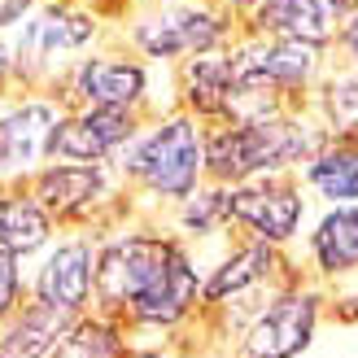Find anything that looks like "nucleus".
Here are the masks:
<instances>
[{
    "mask_svg": "<svg viewBox=\"0 0 358 358\" xmlns=\"http://www.w3.org/2000/svg\"><path fill=\"white\" fill-rule=\"evenodd\" d=\"M201 249L157 214H131L101 231L96 310L122 319L131 336H184L201 319Z\"/></svg>",
    "mask_w": 358,
    "mask_h": 358,
    "instance_id": "1",
    "label": "nucleus"
},
{
    "mask_svg": "<svg viewBox=\"0 0 358 358\" xmlns=\"http://www.w3.org/2000/svg\"><path fill=\"white\" fill-rule=\"evenodd\" d=\"M206 136L210 122L188 114L184 105L145 118V127L131 136V145L114 157V171L131 188L140 214L162 219L175 201H184L188 192H196L210 179Z\"/></svg>",
    "mask_w": 358,
    "mask_h": 358,
    "instance_id": "2",
    "label": "nucleus"
},
{
    "mask_svg": "<svg viewBox=\"0 0 358 358\" xmlns=\"http://www.w3.org/2000/svg\"><path fill=\"white\" fill-rule=\"evenodd\" d=\"M332 140L306 110H284L249 122H214L206 136V166L219 184H245L258 175H297Z\"/></svg>",
    "mask_w": 358,
    "mask_h": 358,
    "instance_id": "3",
    "label": "nucleus"
},
{
    "mask_svg": "<svg viewBox=\"0 0 358 358\" xmlns=\"http://www.w3.org/2000/svg\"><path fill=\"white\" fill-rule=\"evenodd\" d=\"M245 22L219 0H131L114 40L153 66H179L241 40Z\"/></svg>",
    "mask_w": 358,
    "mask_h": 358,
    "instance_id": "4",
    "label": "nucleus"
},
{
    "mask_svg": "<svg viewBox=\"0 0 358 358\" xmlns=\"http://www.w3.org/2000/svg\"><path fill=\"white\" fill-rule=\"evenodd\" d=\"M105 40H114V27L92 5H79V0H44L13 31L17 87H44V92H52L66 79V70Z\"/></svg>",
    "mask_w": 358,
    "mask_h": 358,
    "instance_id": "5",
    "label": "nucleus"
},
{
    "mask_svg": "<svg viewBox=\"0 0 358 358\" xmlns=\"http://www.w3.org/2000/svg\"><path fill=\"white\" fill-rule=\"evenodd\" d=\"M171 66H153L140 52H131L122 40H105L92 52L66 70V79L52 87L66 110H83V105H110V110H136V114H162L175 110V101L157 96V79Z\"/></svg>",
    "mask_w": 358,
    "mask_h": 358,
    "instance_id": "6",
    "label": "nucleus"
},
{
    "mask_svg": "<svg viewBox=\"0 0 358 358\" xmlns=\"http://www.w3.org/2000/svg\"><path fill=\"white\" fill-rule=\"evenodd\" d=\"M319 319H324V293L315 284L284 280L227 336V354L231 358H301L315 345Z\"/></svg>",
    "mask_w": 358,
    "mask_h": 358,
    "instance_id": "7",
    "label": "nucleus"
},
{
    "mask_svg": "<svg viewBox=\"0 0 358 358\" xmlns=\"http://www.w3.org/2000/svg\"><path fill=\"white\" fill-rule=\"evenodd\" d=\"M96 262H101V231L62 227L44 254L27 262L31 297L62 306L70 315L96 310Z\"/></svg>",
    "mask_w": 358,
    "mask_h": 358,
    "instance_id": "8",
    "label": "nucleus"
},
{
    "mask_svg": "<svg viewBox=\"0 0 358 358\" xmlns=\"http://www.w3.org/2000/svg\"><path fill=\"white\" fill-rule=\"evenodd\" d=\"M66 105L44 87H17L0 96V184H27L44 162H52V136Z\"/></svg>",
    "mask_w": 358,
    "mask_h": 358,
    "instance_id": "9",
    "label": "nucleus"
},
{
    "mask_svg": "<svg viewBox=\"0 0 358 358\" xmlns=\"http://www.w3.org/2000/svg\"><path fill=\"white\" fill-rule=\"evenodd\" d=\"M310 214L301 175H258L245 184H231V227L254 241H271L289 249L301 236V223Z\"/></svg>",
    "mask_w": 358,
    "mask_h": 358,
    "instance_id": "10",
    "label": "nucleus"
},
{
    "mask_svg": "<svg viewBox=\"0 0 358 358\" xmlns=\"http://www.w3.org/2000/svg\"><path fill=\"white\" fill-rule=\"evenodd\" d=\"M289 271L284 249L271 241H254L245 236L241 245H223L219 258L206 262V284H201V310H219L227 301H236L245 293L271 289L280 275Z\"/></svg>",
    "mask_w": 358,
    "mask_h": 358,
    "instance_id": "11",
    "label": "nucleus"
},
{
    "mask_svg": "<svg viewBox=\"0 0 358 358\" xmlns=\"http://www.w3.org/2000/svg\"><path fill=\"white\" fill-rule=\"evenodd\" d=\"M140 127H145V114H136V110H110V105L66 110L57 136H52V157H66V162H114Z\"/></svg>",
    "mask_w": 358,
    "mask_h": 358,
    "instance_id": "12",
    "label": "nucleus"
},
{
    "mask_svg": "<svg viewBox=\"0 0 358 358\" xmlns=\"http://www.w3.org/2000/svg\"><path fill=\"white\" fill-rule=\"evenodd\" d=\"M236 62H231V44L219 52H201L175 66V101L201 122H227L236 110Z\"/></svg>",
    "mask_w": 358,
    "mask_h": 358,
    "instance_id": "13",
    "label": "nucleus"
},
{
    "mask_svg": "<svg viewBox=\"0 0 358 358\" xmlns=\"http://www.w3.org/2000/svg\"><path fill=\"white\" fill-rule=\"evenodd\" d=\"M241 22H245V31H258V35H293V40L332 48L345 13L336 9V0H262Z\"/></svg>",
    "mask_w": 358,
    "mask_h": 358,
    "instance_id": "14",
    "label": "nucleus"
},
{
    "mask_svg": "<svg viewBox=\"0 0 358 358\" xmlns=\"http://www.w3.org/2000/svg\"><path fill=\"white\" fill-rule=\"evenodd\" d=\"M306 258L319 280L358 275V201L324 206V214L306 231Z\"/></svg>",
    "mask_w": 358,
    "mask_h": 358,
    "instance_id": "15",
    "label": "nucleus"
},
{
    "mask_svg": "<svg viewBox=\"0 0 358 358\" xmlns=\"http://www.w3.org/2000/svg\"><path fill=\"white\" fill-rule=\"evenodd\" d=\"M79 315L48 306L40 297H27L13 315L0 319V358H52L57 341Z\"/></svg>",
    "mask_w": 358,
    "mask_h": 358,
    "instance_id": "16",
    "label": "nucleus"
},
{
    "mask_svg": "<svg viewBox=\"0 0 358 358\" xmlns=\"http://www.w3.org/2000/svg\"><path fill=\"white\" fill-rule=\"evenodd\" d=\"M57 219L35 201L27 184H0V249L31 262L57 236Z\"/></svg>",
    "mask_w": 358,
    "mask_h": 358,
    "instance_id": "17",
    "label": "nucleus"
},
{
    "mask_svg": "<svg viewBox=\"0 0 358 358\" xmlns=\"http://www.w3.org/2000/svg\"><path fill=\"white\" fill-rule=\"evenodd\" d=\"M162 219L184 241H192L196 249H206L210 241H227V231H236L231 227V184L206 179L196 192H188L184 201H175Z\"/></svg>",
    "mask_w": 358,
    "mask_h": 358,
    "instance_id": "18",
    "label": "nucleus"
},
{
    "mask_svg": "<svg viewBox=\"0 0 358 358\" xmlns=\"http://www.w3.org/2000/svg\"><path fill=\"white\" fill-rule=\"evenodd\" d=\"M297 175L324 206L358 201V136H332Z\"/></svg>",
    "mask_w": 358,
    "mask_h": 358,
    "instance_id": "19",
    "label": "nucleus"
},
{
    "mask_svg": "<svg viewBox=\"0 0 358 358\" xmlns=\"http://www.w3.org/2000/svg\"><path fill=\"white\" fill-rule=\"evenodd\" d=\"M131 328L122 319L105 315V310H87L66 328V336L57 341L52 358H122L131 350Z\"/></svg>",
    "mask_w": 358,
    "mask_h": 358,
    "instance_id": "20",
    "label": "nucleus"
},
{
    "mask_svg": "<svg viewBox=\"0 0 358 358\" xmlns=\"http://www.w3.org/2000/svg\"><path fill=\"white\" fill-rule=\"evenodd\" d=\"M31 297V284H27V262L9 254V249H0V319L13 315L22 301Z\"/></svg>",
    "mask_w": 358,
    "mask_h": 358,
    "instance_id": "21",
    "label": "nucleus"
},
{
    "mask_svg": "<svg viewBox=\"0 0 358 358\" xmlns=\"http://www.w3.org/2000/svg\"><path fill=\"white\" fill-rule=\"evenodd\" d=\"M332 66H354L358 70V9L341 22V31H336V40H332Z\"/></svg>",
    "mask_w": 358,
    "mask_h": 358,
    "instance_id": "22",
    "label": "nucleus"
},
{
    "mask_svg": "<svg viewBox=\"0 0 358 358\" xmlns=\"http://www.w3.org/2000/svg\"><path fill=\"white\" fill-rule=\"evenodd\" d=\"M122 358H184V354H179V345L171 336H136Z\"/></svg>",
    "mask_w": 358,
    "mask_h": 358,
    "instance_id": "23",
    "label": "nucleus"
},
{
    "mask_svg": "<svg viewBox=\"0 0 358 358\" xmlns=\"http://www.w3.org/2000/svg\"><path fill=\"white\" fill-rule=\"evenodd\" d=\"M44 0H0V35H13Z\"/></svg>",
    "mask_w": 358,
    "mask_h": 358,
    "instance_id": "24",
    "label": "nucleus"
},
{
    "mask_svg": "<svg viewBox=\"0 0 358 358\" xmlns=\"http://www.w3.org/2000/svg\"><path fill=\"white\" fill-rule=\"evenodd\" d=\"M17 92V52H13V35H0V96Z\"/></svg>",
    "mask_w": 358,
    "mask_h": 358,
    "instance_id": "25",
    "label": "nucleus"
},
{
    "mask_svg": "<svg viewBox=\"0 0 358 358\" xmlns=\"http://www.w3.org/2000/svg\"><path fill=\"white\" fill-rule=\"evenodd\" d=\"M219 5H223V9H231L236 17H245V13H254V9L262 5V0H219Z\"/></svg>",
    "mask_w": 358,
    "mask_h": 358,
    "instance_id": "26",
    "label": "nucleus"
},
{
    "mask_svg": "<svg viewBox=\"0 0 358 358\" xmlns=\"http://www.w3.org/2000/svg\"><path fill=\"white\" fill-rule=\"evenodd\" d=\"M184 358H227V354H219V350H201V354H188V350H179Z\"/></svg>",
    "mask_w": 358,
    "mask_h": 358,
    "instance_id": "27",
    "label": "nucleus"
}]
</instances>
